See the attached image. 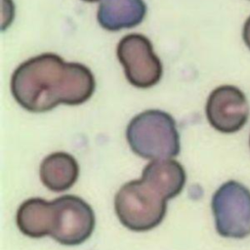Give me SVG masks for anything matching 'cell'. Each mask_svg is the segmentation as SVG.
<instances>
[{
  "mask_svg": "<svg viewBox=\"0 0 250 250\" xmlns=\"http://www.w3.org/2000/svg\"><path fill=\"white\" fill-rule=\"evenodd\" d=\"M91 70L78 62H66L57 54L44 53L21 62L11 78L16 102L31 112H45L60 104L78 105L94 94Z\"/></svg>",
  "mask_w": 250,
  "mask_h": 250,
  "instance_id": "6da1fadb",
  "label": "cell"
},
{
  "mask_svg": "<svg viewBox=\"0 0 250 250\" xmlns=\"http://www.w3.org/2000/svg\"><path fill=\"white\" fill-rule=\"evenodd\" d=\"M166 199L142 179L124 184L114 196V210L120 223L133 231H147L163 221Z\"/></svg>",
  "mask_w": 250,
  "mask_h": 250,
  "instance_id": "3957f363",
  "label": "cell"
},
{
  "mask_svg": "<svg viewBox=\"0 0 250 250\" xmlns=\"http://www.w3.org/2000/svg\"><path fill=\"white\" fill-rule=\"evenodd\" d=\"M39 176L42 184L48 189L62 192L70 188L78 180L79 165L71 154L57 151L42 160Z\"/></svg>",
  "mask_w": 250,
  "mask_h": 250,
  "instance_id": "30bf717a",
  "label": "cell"
},
{
  "mask_svg": "<svg viewBox=\"0 0 250 250\" xmlns=\"http://www.w3.org/2000/svg\"><path fill=\"white\" fill-rule=\"evenodd\" d=\"M126 139L132 151L145 159L171 158L181 150L174 118L158 109L145 110L133 117L126 128Z\"/></svg>",
  "mask_w": 250,
  "mask_h": 250,
  "instance_id": "7a4b0ae2",
  "label": "cell"
},
{
  "mask_svg": "<svg viewBox=\"0 0 250 250\" xmlns=\"http://www.w3.org/2000/svg\"><path fill=\"white\" fill-rule=\"evenodd\" d=\"M146 13V5L143 0H102L97 19L103 28L117 31L140 24Z\"/></svg>",
  "mask_w": 250,
  "mask_h": 250,
  "instance_id": "9c48e42d",
  "label": "cell"
},
{
  "mask_svg": "<svg viewBox=\"0 0 250 250\" xmlns=\"http://www.w3.org/2000/svg\"><path fill=\"white\" fill-rule=\"evenodd\" d=\"M16 223L26 236L39 238L50 235L53 225V203L43 198L32 197L18 208Z\"/></svg>",
  "mask_w": 250,
  "mask_h": 250,
  "instance_id": "8fae6325",
  "label": "cell"
},
{
  "mask_svg": "<svg viewBox=\"0 0 250 250\" xmlns=\"http://www.w3.org/2000/svg\"><path fill=\"white\" fill-rule=\"evenodd\" d=\"M249 146H250V137H249Z\"/></svg>",
  "mask_w": 250,
  "mask_h": 250,
  "instance_id": "5bb4252c",
  "label": "cell"
},
{
  "mask_svg": "<svg viewBox=\"0 0 250 250\" xmlns=\"http://www.w3.org/2000/svg\"><path fill=\"white\" fill-rule=\"evenodd\" d=\"M217 232L227 238L250 235V190L230 180L221 185L211 200Z\"/></svg>",
  "mask_w": 250,
  "mask_h": 250,
  "instance_id": "277c9868",
  "label": "cell"
},
{
  "mask_svg": "<svg viewBox=\"0 0 250 250\" xmlns=\"http://www.w3.org/2000/svg\"><path fill=\"white\" fill-rule=\"evenodd\" d=\"M53 225L50 236L62 245L74 246L85 242L96 224L92 207L76 195H62L54 200Z\"/></svg>",
  "mask_w": 250,
  "mask_h": 250,
  "instance_id": "5b68a950",
  "label": "cell"
},
{
  "mask_svg": "<svg viewBox=\"0 0 250 250\" xmlns=\"http://www.w3.org/2000/svg\"><path fill=\"white\" fill-rule=\"evenodd\" d=\"M209 124L218 132L233 134L248 121L250 106L245 93L234 85H221L209 95L205 106Z\"/></svg>",
  "mask_w": 250,
  "mask_h": 250,
  "instance_id": "52a82bcc",
  "label": "cell"
},
{
  "mask_svg": "<svg viewBox=\"0 0 250 250\" xmlns=\"http://www.w3.org/2000/svg\"><path fill=\"white\" fill-rule=\"evenodd\" d=\"M116 55L127 80L133 86L149 88L159 82L163 72L162 63L145 35L132 33L124 36L118 42Z\"/></svg>",
  "mask_w": 250,
  "mask_h": 250,
  "instance_id": "8992f818",
  "label": "cell"
},
{
  "mask_svg": "<svg viewBox=\"0 0 250 250\" xmlns=\"http://www.w3.org/2000/svg\"><path fill=\"white\" fill-rule=\"evenodd\" d=\"M242 40L247 49L250 51V16L245 20L242 26Z\"/></svg>",
  "mask_w": 250,
  "mask_h": 250,
  "instance_id": "7c38bea8",
  "label": "cell"
},
{
  "mask_svg": "<svg viewBox=\"0 0 250 250\" xmlns=\"http://www.w3.org/2000/svg\"><path fill=\"white\" fill-rule=\"evenodd\" d=\"M83 1H86V2H97L99 0H83Z\"/></svg>",
  "mask_w": 250,
  "mask_h": 250,
  "instance_id": "4fadbf2b",
  "label": "cell"
},
{
  "mask_svg": "<svg viewBox=\"0 0 250 250\" xmlns=\"http://www.w3.org/2000/svg\"><path fill=\"white\" fill-rule=\"evenodd\" d=\"M141 179L166 200H169L181 193L187 175L180 162L171 158H163L146 164L143 169Z\"/></svg>",
  "mask_w": 250,
  "mask_h": 250,
  "instance_id": "ba28073f",
  "label": "cell"
}]
</instances>
